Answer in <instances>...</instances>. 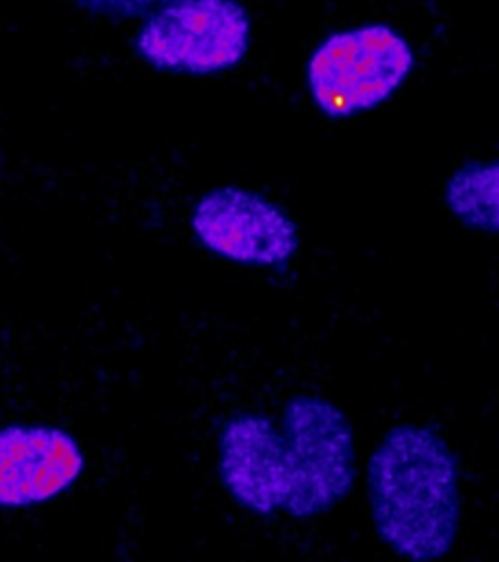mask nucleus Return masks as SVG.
<instances>
[{"label":"nucleus","mask_w":499,"mask_h":562,"mask_svg":"<svg viewBox=\"0 0 499 562\" xmlns=\"http://www.w3.org/2000/svg\"><path fill=\"white\" fill-rule=\"evenodd\" d=\"M217 474L230 501L252 516L320 518L358 483L353 424L316 393L290 396L280 422L252 411L230 414L217 436Z\"/></svg>","instance_id":"f257e3e1"},{"label":"nucleus","mask_w":499,"mask_h":562,"mask_svg":"<svg viewBox=\"0 0 499 562\" xmlns=\"http://www.w3.org/2000/svg\"><path fill=\"white\" fill-rule=\"evenodd\" d=\"M461 461L433 426L402 422L367 461V502L381 543L396 557L435 562L453 553L463 524Z\"/></svg>","instance_id":"f03ea898"},{"label":"nucleus","mask_w":499,"mask_h":562,"mask_svg":"<svg viewBox=\"0 0 499 562\" xmlns=\"http://www.w3.org/2000/svg\"><path fill=\"white\" fill-rule=\"evenodd\" d=\"M416 63L412 42L386 22L336 30L308 55V97L333 122L371 114L398 94Z\"/></svg>","instance_id":"7ed1b4c3"},{"label":"nucleus","mask_w":499,"mask_h":562,"mask_svg":"<svg viewBox=\"0 0 499 562\" xmlns=\"http://www.w3.org/2000/svg\"><path fill=\"white\" fill-rule=\"evenodd\" d=\"M250 45L252 16L240 0H165L133 40L150 69L185 77L237 69Z\"/></svg>","instance_id":"20e7f679"},{"label":"nucleus","mask_w":499,"mask_h":562,"mask_svg":"<svg viewBox=\"0 0 499 562\" xmlns=\"http://www.w3.org/2000/svg\"><path fill=\"white\" fill-rule=\"evenodd\" d=\"M190 231L203 250L246 268H283L303 245L290 211L242 186H217L203 193L193 203Z\"/></svg>","instance_id":"39448f33"},{"label":"nucleus","mask_w":499,"mask_h":562,"mask_svg":"<svg viewBox=\"0 0 499 562\" xmlns=\"http://www.w3.org/2000/svg\"><path fill=\"white\" fill-rule=\"evenodd\" d=\"M84 471V449L61 426H0V508L27 509L57 501Z\"/></svg>","instance_id":"423d86ee"},{"label":"nucleus","mask_w":499,"mask_h":562,"mask_svg":"<svg viewBox=\"0 0 499 562\" xmlns=\"http://www.w3.org/2000/svg\"><path fill=\"white\" fill-rule=\"evenodd\" d=\"M443 202L468 231L499 235V158H474L456 167L443 186Z\"/></svg>","instance_id":"0eeeda50"},{"label":"nucleus","mask_w":499,"mask_h":562,"mask_svg":"<svg viewBox=\"0 0 499 562\" xmlns=\"http://www.w3.org/2000/svg\"><path fill=\"white\" fill-rule=\"evenodd\" d=\"M69 2L88 14L107 18L114 22H125V20L147 16L165 0H69Z\"/></svg>","instance_id":"6e6552de"},{"label":"nucleus","mask_w":499,"mask_h":562,"mask_svg":"<svg viewBox=\"0 0 499 562\" xmlns=\"http://www.w3.org/2000/svg\"><path fill=\"white\" fill-rule=\"evenodd\" d=\"M2 168H4V165H2V153H0V178H2Z\"/></svg>","instance_id":"1a4fd4ad"}]
</instances>
